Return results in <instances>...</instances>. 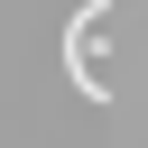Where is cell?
I'll use <instances>...</instances> for the list:
<instances>
[{"mask_svg": "<svg viewBox=\"0 0 148 148\" xmlns=\"http://www.w3.org/2000/svg\"><path fill=\"white\" fill-rule=\"evenodd\" d=\"M102 28H111V0H83L65 18V74L83 102H111V74H102Z\"/></svg>", "mask_w": 148, "mask_h": 148, "instance_id": "obj_1", "label": "cell"}]
</instances>
